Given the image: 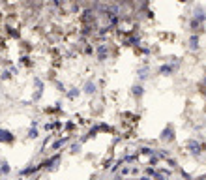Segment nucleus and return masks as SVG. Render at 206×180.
I'll use <instances>...</instances> for the list:
<instances>
[{"label":"nucleus","instance_id":"1","mask_svg":"<svg viewBox=\"0 0 206 180\" xmlns=\"http://www.w3.org/2000/svg\"><path fill=\"white\" fill-rule=\"evenodd\" d=\"M0 141L9 143V141H13V135H11L9 131H6V130H0Z\"/></svg>","mask_w":206,"mask_h":180}]
</instances>
